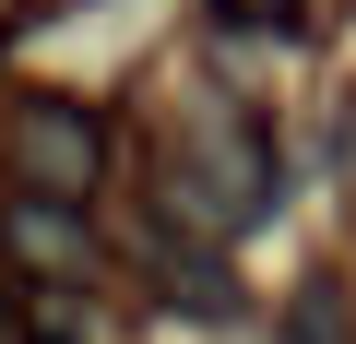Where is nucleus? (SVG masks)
Wrapping results in <instances>:
<instances>
[{
    "mask_svg": "<svg viewBox=\"0 0 356 344\" xmlns=\"http://www.w3.org/2000/svg\"><path fill=\"white\" fill-rule=\"evenodd\" d=\"M95 166H107V131H95L83 95H24L13 107V179H24V202H83Z\"/></svg>",
    "mask_w": 356,
    "mask_h": 344,
    "instance_id": "1",
    "label": "nucleus"
},
{
    "mask_svg": "<svg viewBox=\"0 0 356 344\" xmlns=\"http://www.w3.org/2000/svg\"><path fill=\"white\" fill-rule=\"evenodd\" d=\"M13 261H24V273H83L95 238H83L72 202H13Z\"/></svg>",
    "mask_w": 356,
    "mask_h": 344,
    "instance_id": "2",
    "label": "nucleus"
},
{
    "mask_svg": "<svg viewBox=\"0 0 356 344\" xmlns=\"http://www.w3.org/2000/svg\"><path fill=\"white\" fill-rule=\"evenodd\" d=\"M273 344H356V320H344V297H332V285H297Z\"/></svg>",
    "mask_w": 356,
    "mask_h": 344,
    "instance_id": "3",
    "label": "nucleus"
},
{
    "mask_svg": "<svg viewBox=\"0 0 356 344\" xmlns=\"http://www.w3.org/2000/svg\"><path fill=\"white\" fill-rule=\"evenodd\" d=\"M226 13H238V24H273V13H297V0H226Z\"/></svg>",
    "mask_w": 356,
    "mask_h": 344,
    "instance_id": "4",
    "label": "nucleus"
}]
</instances>
